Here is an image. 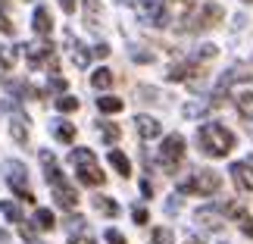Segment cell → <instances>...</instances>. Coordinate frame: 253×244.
<instances>
[{
  "label": "cell",
  "instance_id": "f1b7e54d",
  "mask_svg": "<svg viewBox=\"0 0 253 244\" xmlns=\"http://www.w3.org/2000/svg\"><path fill=\"white\" fill-rule=\"evenodd\" d=\"M150 241H153V244H175V235H172L169 229H163V226H160V229H153V232H150Z\"/></svg>",
  "mask_w": 253,
  "mask_h": 244
},
{
  "label": "cell",
  "instance_id": "4316f807",
  "mask_svg": "<svg viewBox=\"0 0 253 244\" xmlns=\"http://www.w3.org/2000/svg\"><path fill=\"white\" fill-rule=\"evenodd\" d=\"M56 110H60V113H75V110H79V97H69V94L56 97Z\"/></svg>",
  "mask_w": 253,
  "mask_h": 244
},
{
  "label": "cell",
  "instance_id": "7402d4cb",
  "mask_svg": "<svg viewBox=\"0 0 253 244\" xmlns=\"http://www.w3.org/2000/svg\"><path fill=\"white\" fill-rule=\"evenodd\" d=\"M238 113L244 116L247 122H253V94H250V91L238 94Z\"/></svg>",
  "mask_w": 253,
  "mask_h": 244
},
{
  "label": "cell",
  "instance_id": "52a82bcc",
  "mask_svg": "<svg viewBox=\"0 0 253 244\" xmlns=\"http://www.w3.org/2000/svg\"><path fill=\"white\" fill-rule=\"evenodd\" d=\"M222 16H225V9H222L219 3H203V6L197 9V13L191 16V22H194L191 28H197V32H200V28H212V25H216Z\"/></svg>",
  "mask_w": 253,
  "mask_h": 244
},
{
  "label": "cell",
  "instance_id": "6da1fadb",
  "mask_svg": "<svg viewBox=\"0 0 253 244\" xmlns=\"http://www.w3.org/2000/svg\"><path fill=\"white\" fill-rule=\"evenodd\" d=\"M197 144L207 157H228L231 147H235V135H231L222 122H207L197 129Z\"/></svg>",
  "mask_w": 253,
  "mask_h": 244
},
{
  "label": "cell",
  "instance_id": "7bdbcfd3",
  "mask_svg": "<svg viewBox=\"0 0 253 244\" xmlns=\"http://www.w3.org/2000/svg\"><path fill=\"white\" fill-rule=\"evenodd\" d=\"M119 3H134V6H138V0H119Z\"/></svg>",
  "mask_w": 253,
  "mask_h": 244
},
{
  "label": "cell",
  "instance_id": "8992f818",
  "mask_svg": "<svg viewBox=\"0 0 253 244\" xmlns=\"http://www.w3.org/2000/svg\"><path fill=\"white\" fill-rule=\"evenodd\" d=\"M141 19L147 25H166V0H138Z\"/></svg>",
  "mask_w": 253,
  "mask_h": 244
},
{
  "label": "cell",
  "instance_id": "44dd1931",
  "mask_svg": "<svg viewBox=\"0 0 253 244\" xmlns=\"http://www.w3.org/2000/svg\"><path fill=\"white\" fill-rule=\"evenodd\" d=\"M19 60V47H3L0 50V72H9Z\"/></svg>",
  "mask_w": 253,
  "mask_h": 244
},
{
  "label": "cell",
  "instance_id": "b9f144b4",
  "mask_svg": "<svg viewBox=\"0 0 253 244\" xmlns=\"http://www.w3.org/2000/svg\"><path fill=\"white\" fill-rule=\"evenodd\" d=\"M178 203H181V200H178V197H172V200H169V203H166V210H169V213H175V210H178Z\"/></svg>",
  "mask_w": 253,
  "mask_h": 244
},
{
  "label": "cell",
  "instance_id": "7c38bea8",
  "mask_svg": "<svg viewBox=\"0 0 253 244\" xmlns=\"http://www.w3.org/2000/svg\"><path fill=\"white\" fill-rule=\"evenodd\" d=\"M53 194H56V203H60V207H66V210H75V207H79V191H75L69 182L56 185Z\"/></svg>",
  "mask_w": 253,
  "mask_h": 244
},
{
  "label": "cell",
  "instance_id": "d6986e66",
  "mask_svg": "<svg viewBox=\"0 0 253 244\" xmlns=\"http://www.w3.org/2000/svg\"><path fill=\"white\" fill-rule=\"evenodd\" d=\"M219 50H216V44H200L197 50L191 53V63H197V66H203V63H210L212 56H216Z\"/></svg>",
  "mask_w": 253,
  "mask_h": 244
},
{
  "label": "cell",
  "instance_id": "4dcf8cb0",
  "mask_svg": "<svg viewBox=\"0 0 253 244\" xmlns=\"http://www.w3.org/2000/svg\"><path fill=\"white\" fill-rule=\"evenodd\" d=\"M203 113H207V103H188L184 106V116H188V119H197Z\"/></svg>",
  "mask_w": 253,
  "mask_h": 244
},
{
  "label": "cell",
  "instance_id": "9a60e30c",
  "mask_svg": "<svg viewBox=\"0 0 253 244\" xmlns=\"http://www.w3.org/2000/svg\"><path fill=\"white\" fill-rule=\"evenodd\" d=\"M110 166L122 175V179H128V175H131V160L125 157L122 150H110Z\"/></svg>",
  "mask_w": 253,
  "mask_h": 244
},
{
  "label": "cell",
  "instance_id": "74e56055",
  "mask_svg": "<svg viewBox=\"0 0 253 244\" xmlns=\"http://www.w3.org/2000/svg\"><path fill=\"white\" fill-rule=\"evenodd\" d=\"M91 53H94V56H100V60H103V56H110V47H106V44H97Z\"/></svg>",
  "mask_w": 253,
  "mask_h": 244
},
{
  "label": "cell",
  "instance_id": "ffe728a7",
  "mask_svg": "<svg viewBox=\"0 0 253 244\" xmlns=\"http://www.w3.org/2000/svg\"><path fill=\"white\" fill-rule=\"evenodd\" d=\"M56 226V216H53V213L50 210H35V229H41V232H50Z\"/></svg>",
  "mask_w": 253,
  "mask_h": 244
},
{
  "label": "cell",
  "instance_id": "7dc6e473",
  "mask_svg": "<svg viewBox=\"0 0 253 244\" xmlns=\"http://www.w3.org/2000/svg\"><path fill=\"white\" fill-rule=\"evenodd\" d=\"M244 3H253V0H244Z\"/></svg>",
  "mask_w": 253,
  "mask_h": 244
},
{
  "label": "cell",
  "instance_id": "2e32d148",
  "mask_svg": "<svg viewBox=\"0 0 253 244\" xmlns=\"http://www.w3.org/2000/svg\"><path fill=\"white\" fill-rule=\"evenodd\" d=\"M69 50H72V60H75V66H82V69H84V66L87 63H91V50H87V47L84 44H79V41H72V35H69Z\"/></svg>",
  "mask_w": 253,
  "mask_h": 244
},
{
  "label": "cell",
  "instance_id": "ee69618b",
  "mask_svg": "<svg viewBox=\"0 0 253 244\" xmlns=\"http://www.w3.org/2000/svg\"><path fill=\"white\" fill-rule=\"evenodd\" d=\"M184 244H200V241H197V238H188V241H184Z\"/></svg>",
  "mask_w": 253,
  "mask_h": 244
},
{
  "label": "cell",
  "instance_id": "484cf974",
  "mask_svg": "<svg viewBox=\"0 0 253 244\" xmlns=\"http://www.w3.org/2000/svg\"><path fill=\"white\" fill-rule=\"evenodd\" d=\"M100 132H103V141L106 144H116V141H119V125H116V122H100Z\"/></svg>",
  "mask_w": 253,
  "mask_h": 244
},
{
  "label": "cell",
  "instance_id": "e575fe53",
  "mask_svg": "<svg viewBox=\"0 0 253 244\" xmlns=\"http://www.w3.org/2000/svg\"><path fill=\"white\" fill-rule=\"evenodd\" d=\"M131 60H138V63H153V53H144V50H131Z\"/></svg>",
  "mask_w": 253,
  "mask_h": 244
},
{
  "label": "cell",
  "instance_id": "e0dca14e",
  "mask_svg": "<svg viewBox=\"0 0 253 244\" xmlns=\"http://www.w3.org/2000/svg\"><path fill=\"white\" fill-rule=\"evenodd\" d=\"M53 138L63 141V144H72L75 141V125L72 122H53Z\"/></svg>",
  "mask_w": 253,
  "mask_h": 244
},
{
  "label": "cell",
  "instance_id": "ac0fdd59",
  "mask_svg": "<svg viewBox=\"0 0 253 244\" xmlns=\"http://www.w3.org/2000/svg\"><path fill=\"white\" fill-rule=\"evenodd\" d=\"M25 122H28L25 116H16V119L9 122V132H13L16 144H28V125H25Z\"/></svg>",
  "mask_w": 253,
  "mask_h": 244
},
{
  "label": "cell",
  "instance_id": "277c9868",
  "mask_svg": "<svg viewBox=\"0 0 253 244\" xmlns=\"http://www.w3.org/2000/svg\"><path fill=\"white\" fill-rule=\"evenodd\" d=\"M181 160H184V138L181 135H169V138L163 141V147H160V166L166 172H175Z\"/></svg>",
  "mask_w": 253,
  "mask_h": 244
},
{
  "label": "cell",
  "instance_id": "5b68a950",
  "mask_svg": "<svg viewBox=\"0 0 253 244\" xmlns=\"http://www.w3.org/2000/svg\"><path fill=\"white\" fill-rule=\"evenodd\" d=\"M6 182H9V188L16 191L19 200L35 203V194H32V188H28V175H25L22 163H6Z\"/></svg>",
  "mask_w": 253,
  "mask_h": 244
},
{
  "label": "cell",
  "instance_id": "3957f363",
  "mask_svg": "<svg viewBox=\"0 0 253 244\" xmlns=\"http://www.w3.org/2000/svg\"><path fill=\"white\" fill-rule=\"evenodd\" d=\"M222 188V179L219 172L212 169H194L191 179L178 182V194H200V197H210V194H216Z\"/></svg>",
  "mask_w": 253,
  "mask_h": 244
},
{
  "label": "cell",
  "instance_id": "cb8c5ba5",
  "mask_svg": "<svg viewBox=\"0 0 253 244\" xmlns=\"http://www.w3.org/2000/svg\"><path fill=\"white\" fill-rule=\"evenodd\" d=\"M94 207L103 213V216H119V203L113 197H94Z\"/></svg>",
  "mask_w": 253,
  "mask_h": 244
},
{
  "label": "cell",
  "instance_id": "8fae6325",
  "mask_svg": "<svg viewBox=\"0 0 253 244\" xmlns=\"http://www.w3.org/2000/svg\"><path fill=\"white\" fill-rule=\"evenodd\" d=\"M41 163H44V175H47V185L50 188H56V185H63V172H60V166H56V157L50 150H41Z\"/></svg>",
  "mask_w": 253,
  "mask_h": 244
},
{
  "label": "cell",
  "instance_id": "5bb4252c",
  "mask_svg": "<svg viewBox=\"0 0 253 244\" xmlns=\"http://www.w3.org/2000/svg\"><path fill=\"white\" fill-rule=\"evenodd\" d=\"M32 25H35V32L41 35V38H47V35L53 32V16H50V9L38 6V9H35V19H32Z\"/></svg>",
  "mask_w": 253,
  "mask_h": 244
},
{
  "label": "cell",
  "instance_id": "9c48e42d",
  "mask_svg": "<svg viewBox=\"0 0 253 244\" xmlns=\"http://www.w3.org/2000/svg\"><path fill=\"white\" fill-rule=\"evenodd\" d=\"M134 132H138V138L153 141V138H160L163 125H160L157 119H153V116H134Z\"/></svg>",
  "mask_w": 253,
  "mask_h": 244
},
{
  "label": "cell",
  "instance_id": "7a4b0ae2",
  "mask_svg": "<svg viewBox=\"0 0 253 244\" xmlns=\"http://www.w3.org/2000/svg\"><path fill=\"white\" fill-rule=\"evenodd\" d=\"M69 163L75 166V175H79V182H82V185H91V188H97V185H103V182H106L103 169L97 166L94 150H87V147H75V150L69 153Z\"/></svg>",
  "mask_w": 253,
  "mask_h": 244
},
{
  "label": "cell",
  "instance_id": "f6af8a7d",
  "mask_svg": "<svg viewBox=\"0 0 253 244\" xmlns=\"http://www.w3.org/2000/svg\"><path fill=\"white\" fill-rule=\"evenodd\" d=\"M0 6H6V0H0Z\"/></svg>",
  "mask_w": 253,
  "mask_h": 244
},
{
  "label": "cell",
  "instance_id": "1f68e13d",
  "mask_svg": "<svg viewBox=\"0 0 253 244\" xmlns=\"http://www.w3.org/2000/svg\"><path fill=\"white\" fill-rule=\"evenodd\" d=\"M106 244H128V241H125V235H122V232H116V229H106Z\"/></svg>",
  "mask_w": 253,
  "mask_h": 244
},
{
  "label": "cell",
  "instance_id": "8d00e7d4",
  "mask_svg": "<svg viewBox=\"0 0 253 244\" xmlns=\"http://www.w3.org/2000/svg\"><path fill=\"white\" fill-rule=\"evenodd\" d=\"M69 244H94V238H91V235H72Z\"/></svg>",
  "mask_w": 253,
  "mask_h": 244
},
{
  "label": "cell",
  "instance_id": "f35d334b",
  "mask_svg": "<svg viewBox=\"0 0 253 244\" xmlns=\"http://www.w3.org/2000/svg\"><path fill=\"white\" fill-rule=\"evenodd\" d=\"M60 6H63V13H75V0H60Z\"/></svg>",
  "mask_w": 253,
  "mask_h": 244
},
{
  "label": "cell",
  "instance_id": "30bf717a",
  "mask_svg": "<svg viewBox=\"0 0 253 244\" xmlns=\"http://www.w3.org/2000/svg\"><path fill=\"white\" fill-rule=\"evenodd\" d=\"M194 219H197V226L207 229V232H219L222 229V213L216 207H200L197 213H194Z\"/></svg>",
  "mask_w": 253,
  "mask_h": 244
},
{
  "label": "cell",
  "instance_id": "60d3db41",
  "mask_svg": "<svg viewBox=\"0 0 253 244\" xmlns=\"http://www.w3.org/2000/svg\"><path fill=\"white\" fill-rule=\"evenodd\" d=\"M22 238L32 241V238H35V229H32V226H22Z\"/></svg>",
  "mask_w": 253,
  "mask_h": 244
},
{
  "label": "cell",
  "instance_id": "836d02e7",
  "mask_svg": "<svg viewBox=\"0 0 253 244\" xmlns=\"http://www.w3.org/2000/svg\"><path fill=\"white\" fill-rule=\"evenodd\" d=\"M131 219L138 222V226H144V222H147V210H144V207H134L131 210Z\"/></svg>",
  "mask_w": 253,
  "mask_h": 244
},
{
  "label": "cell",
  "instance_id": "d6a6232c",
  "mask_svg": "<svg viewBox=\"0 0 253 244\" xmlns=\"http://www.w3.org/2000/svg\"><path fill=\"white\" fill-rule=\"evenodd\" d=\"M0 32H3V35H16V25L9 22V19H6L3 13H0Z\"/></svg>",
  "mask_w": 253,
  "mask_h": 244
},
{
  "label": "cell",
  "instance_id": "603a6c76",
  "mask_svg": "<svg viewBox=\"0 0 253 244\" xmlns=\"http://www.w3.org/2000/svg\"><path fill=\"white\" fill-rule=\"evenodd\" d=\"M122 100H119V97H110V94H106V97H97V110H100V113H119L122 110Z\"/></svg>",
  "mask_w": 253,
  "mask_h": 244
},
{
  "label": "cell",
  "instance_id": "83f0119b",
  "mask_svg": "<svg viewBox=\"0 0 253 244\" xmlns=\"http://www.w3.org/2000/svg\"><path fill=\"white\" fill-rule=\"evenodd\" d=\"M0 213H3L9 222H22V213H19V207H16L13 200H3V203H0Z\"/></svg>",
  "mask_w": 253,
  "mask_h": 244
},
{
  "label": "cell",
  "instance_id": "4fadbf2b",
  "mask_svg": "<svg viewBox=\"0 0 253 244\" xmlns=\"http://www.w3.org/2000/svg\"><path fill=\"white\" fill-rule=\"evenodd\" d=\"M200 66L197 63H191V60H184V63H175V66H169V72H166V79L169 82H188L194 72H197Z\"/></svg>",
  "mask_w": 253,
  "mask_h": 244
},
{
  "label": "cell",
  "instance_id": "d4e9b609",
  "mask_svg": "<svg viewBox=\"0 0 253 244\" xmlns=\"http://www.w3.org/2000/svg\"><path fill=\"white\" fill-rule=\"evenodd\" d=\"M91 85L97 88V91H106V88L113 85V72H110V69H97V72L91 75Z\"/></svg>",
  "mask_w": 253,
  "mask_h": 244
},
{
  "label": "cell",
  "instance_id": "bcb514c9",
  "mask_svg": "<svg viewBox=\"0 0 253 244\" xmlns=\"http://www.w3.org/2000/svg\"><path fill=\"white\" fill-rule=\"evenodd\" d=\"M247 125H250V132H253V122H247Z\"/></svg>",
  "mask_w": 253,
  "mask_h": 244
},
{
  "label": "cell",
  "instance_id": "ab89813d",
  "mask_svg": "<svg viewBox=\"0 0 253 244\" xmlns=\"http://www.w3.org/2000/svg\"><path fill=\"white\" fill-rule=\"evenodd\" d=\"M141 194H144V197H150V194H153V185H150L147 179H144V182H141Z\"/></svg>",
  "mask_w": 253,
  "mask_h": 244
},
{
  "label": "cell",
  "instance_id": "ba28073f",
  "mask_svg": "<svg viewBox=\"0 0 253 244\" xmlns=\"http://www.w3.org/2000/svg\"><path fill=\"white\" fill-rule=\"evenodd\" d=\"M231 182H235L238 191H253V166L250 163H231Z\"/></svg>",
  "mask_w": 253,
  "mask_h": 244
},
{
  "label": "cell",
  "instance_id": "d590c367",
  "mask_svg": "<svg viewBox=\"0 0 253 244\" xmlns=\"http://www.w3.org/2000/svg\"><path fill=\"white\" fill-rule=\"evenodd\" d=\"M50 91H66V82L60 79V75H53V79H50Z\"/></svg>",
  "mask_w": 253,
  "mask_h": 244
},
{
  "label": "cell",
  "instance_id": "f546056e",
  "mask_svg": "<svg viewBox=\"0 0 253 244\" xmlns=\"http://www.w3.org/2000/svg\"><path fill=\"white\" fill-rule=\"evenodd\" d=\"M238 226H241V232H244L247 238H253V216L244 210V213H238Z\"/></svg>",
  "mask_w": 253,
  "mask_h": 244
}]
</instances>
